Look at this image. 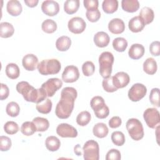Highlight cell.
<instances>
[{
    "instance_id": "6da1fadb",
    "label": "cell",
    "mask_w": 160,
    "mask_h": 160,
    "mask_svg": "<svg viewBox=\"0 0 160 160\" xmlns=\"http://www.w3.org/2000/svg\"><path fill=\"white\" fill-rule=\"evenodd\" d=\"M77 91L72 87H66L61 92V98L56 105L55 114L60 119H67L71 114L74 101L77 98Z\"/></svg>"
},
{
    "instance_id": "7a4b0ae2",
    "label": "cell",
    "mask_w": 160,
    "mask_h": 160,
    "mask_svg": "<svg viewBox=\"0 0 160 160\" xmlns=\"http://www.w3.org/2000/svg\"><path fill=\"white\" fill-rule=\"evenodd\" d=\"M17 91L22 95L24 99L28 102L39 103L46 98L47 94L44 89H35L27 81H21L16 85Z\"/></svg>"
},
{
    "instance_id": "3957f363",
    "label": "cell",
    "mask_w": 160,
    "mask_h": 160,
    "mask_svg": "<svg viewBox=\"0 0 160 160\" xmlns=\"http://www.w3.org/2000/svg\"><path fill=\"white\" fill-rule=\"evenodd\" d=\"M114 60L112 54L108 51L103 52L99 56V73L102 78H107L111 76Z\"/></svg>"
},
{
    "instance_id": "277c9868",
    "label": "cell",
    "mask_w": 160,
    "mask_h": 160,
    "mask_svg": "<svg viewBox=\"0 0 160 160\" xmlns=\"http://www.w3.org/2000/svg\"><path fill=\"white\" fill-rule=\"evenodd\" d=\"M38 69L42 75L56 74L61 68L60 62L56 59H44L38 64Z\"/></svg>"
},
{
    "instance_id": "5b68a950",
    "label": "cell",
    "mask_w": 160,
    "mask_h": 160,
    "mask_svg": "<svg viewBox=\"0 0 160 160\" xmlns=\"http://www.w3.org/2000/svg\"><path fill=\"white\" fill-rule=\"evenodd\" d=\"M126 129L131 138L139 141L144 137V129L141 122L136 118L129 119L126 124Z\"/></svg>"
},
{
    "instance_id": "8992f818",
    "label": "cell",
    "mask_w": 160,
    "mask_h": 160,
    "mask_svg": "<svg viewBox=\"0 0 160 160\" xmlns=\"http://www.w3.org/2000/svg\"><path fill=\"white\" fill-rule=\"evenodd\" d=\"M83 157L86 160H98L99 158V148L94 140H89L82 148Z\"/></svg>"
},
{
    "instance_id": "52a82bcc",
    "label": "cell",
    "mask_w": 160,
    "mask_h": 160,
    "mask_svg": "<svg viewBox=\"0 0 160 160\" xmlns=\"http://www.w3.org/2000/svg\"><path fill=\"white\" fill-rule=\"evenodd\" d=\"M144 119L150 128H156L159 124L160 117L159 111L155 108H148L143 113Z\"/></svg>"
},
{
    "instance_id": "ba28073f",
    "label": "cell",
    "mask_w": 160,
    "mask_h": 160,
    "mask_svg": "<svg viewBox=\"0 0 160 160\" xmlns=\"http://www.w3.org/2000/svg\"><path fill=\"white\" fill-rule=\"evenodd\" d=\"M146 87L141 83H136L129 89L128 98L133 102H137L142 99L146 94Z\"/></svg>"
},
{
    "instance_id": "9c48e42d",
    "label": "cell",
    "mask_w": 160,
    "mask_h": 160,
    "mask_svg": "<svg viewBox=\"0 0 160 160\" xmlns=\"http://www.w3.org/2000/svg\"><path fill=\"white\" fill-rule=\"evenodd\" d=\"M62 86V82L59 78H50L44 82L41 87L46 91L48 97H52Z\"/></svg>"
},
{
    "instance_id": "30bf717a",
    "label": "cell",
    "mask_w": 160,
    "mask_h": 160,
    "mask_svg": "<svg viewBox=\"0 0 160 160\" xmlns=\"http://www.w3.org/2000/svg\"><path fill=\"white\" fill-rule=\"evenodd\" d=\"M68 27L71 32L80 34L85 30L86 24L82 18L80 17H74L68 21Z\"/></svg>"
},
{
    "instance_id": "8fae6325",
    "label": "cell",
    "mask_w": 160,
    "mask_h": 160,
    "mask_svg": "<svg viewBox=\"0 0 160 160\" xmlns=\"http://www.w3.org/2000/svg\"><path fill=\"white\" fill-rule=\"evenodd\" d=\"M79 77V72L78 68L73 65L66 66L62 74V79L68 83L76 81Z\"/></svg>"
},
{
    "instance_id": "7c38bea8",
    "label": "cell",
    "mask_w": 160,
    "mask_h": 160,
    "mask_svg": "<svg viewBox=\"0 0 160 160\" xmlns=\"http://www.w3.org/2000/svg\"><path fill=\"white\" fill-rule=\"evenodd\" d=\"M57 134L62 138H76L78 131L75 128L67 123H61L56 128Z\"/></svg>"
},
{
    "instance_id": "4fadbf2b",
    "label": "cell",
    "mask_w": 160,
    "mask_h": 160,
    "mask_svg": "<svg viewBox=\"0 0 160 160\" xmlns=\"http://www.w3.org/2000/svg\"><path fill=\"white\" fill-rule=\"evenodd\" d=\"M41 10L46 15L54 16L59 12V5L55 1H44L41 4Z\"/></svg>"
},
{
    "instance_id": "5bb4252c",
    "label": "cell",
    "mask_w": 160,
    "mask_h": 160,
    "mask_svg": "<svg viewBox=\"0 0 160 160\" xmlns=\"http://www.w3.org/2000/svg\"><path fill=\"white\" fill-rule=\"evenodd\" d=\"M130 78L125 72H118L112 76V82L117 88H122L126 86L129 82Z\"/></svg>"
},
{
    "instance_id": "9a60e30c",
    "label": "cell",
    "mask_w": 160,
    "mask_h": 160,
    "mask_svg": "<svg viewBox=\"0 0 160 160\" xmlns=\"http://www.w3.org/2000/svg\"><path fill=\"white\" fill-rule=\"evenodd\" d=\"M22 64L26 70L32 71L38 67V59L34 54H28L23 57Z\"/></svg>"
},
{
    "instance_id": "2e32d148",
    "label": "cell",
    "mask_w": 160,
    "mask_h": 160,
    "mask_svg": "<svg viewBox=\"0 0 160 160\" xmlns=\"http://www.w3.org/2000/svg\"><path fill=\"white\" fill-rule=\"evenodd\" d=\"M108 29L112 34H121L123 32L125 29L124 22L119 18H114L109 21L108 24Z\"/></svg>"
},
{
    "instance_id": "e0dca14e",
    "label": "cell",
    "mask_w": 160,
    "mask_h": 160,
    "mask_svg": "<svg viewBox=\"0 0 160 160\" xmlns=\"http://www.w3.org/2000/svg\"><path fill=\"white\" fill-rule=\"evenodd\" d=\"M6 9L10 15L17 16L21 13L22 8L19 1L17 0H10L7 3Z\"/></svg>"
},
{
    "instance_id": "ac0fdd59",
    "label": "cell",
    "mask_w": 160,
    "mask_h": 160,
    "mask_svg": "<svg viewBox=\"0 0 160 160\" xmlns=\"http://www.w3.org/2000/svg\"><path fill=\"white\" fill-rule=\"evenodd\" d=\"M110 41L109 35L103 31L98 32L94 36L95 45L99 48H104L108 45Z\"/></svg>"
},
{
    "instance_id": "d6986e66",
    "label": "cell",
    "mask_w": 160,
    "mask_h": 160,
    "mask_svg": "<svg viewBox=\"0 0 160 160\" xmlns=\"http://www.w3.org/2000/svg\"><path fill=\"white\" fill-rule=\"evenodd\" d=\"M144 26L145 24L142 19L139 16L133 17L128 22L129 29L133 32H138L141 31Z\"/></svg>"
},
{
    "instance_id": "ffe728a7",
    "label": "cell",
    "mask_w": 160,
    "mask_h": 160,
    "mask_svg": "<svg viewBox=\"0 0 160 160\" xmlns=\"http://www.w3.org/2000/svg\"><path fill=\"white\" fill-rule=\"evenodd\" d=\"M144 51V48L142 44H133L129 49L128 54L132 59H139L143 56Z\"/></svg>"
},
{
    "instance_id": "44dd1931",
    "label": "cell",
    "mask_w": 160,
    "mask_h": 160,
    "mask_svg": "<svg viewBox=\"0 0 160 160\" xmlns=\"http://www.w3.org/2000/svg\"><path fill=\"white\" fill-rule=\"evenodd\" d=\"M139 16L142 19L146 26L152 22L154 18V14L151 8L146 6L141 9Z\"/></svg>"
},
{
    "instance_id": "7402d4cb",
    "label": "cell",
    "mask_w": 160,
    "mask_h": 160,
    "mask_svg": "<svg viewBox=\"0 0 160 160\" xmlns=\"http://www.w3.org/2000/svg\"><path fill=\"white\" fill-rule=\"evenodd\" d=\"M108 128L106 124L103 122H99L96 124L92 129L93 134L99 138H103L108 134Z\"/></svg>"
},
{
    "instance_id": "603a6c76",
    "label": "cell",
    "mask_w": 160,
    "mask_h": 160,
    "mask_svg": "<svg viewBox=\"0 0 160 160\" xmlns=\"http://www.w3.org/2000/svg\"><path fill=\"white\" fill-rule=\"evenodd\" d=\"M14 29L13 26L8 22H2L0 24V36L3 38H8L13 35Z\"/></svg>"
},
{
    "instance_id": "cb8c5ba5",
    "label": "cell",
    "mask_w": 160,
    "mask_h": 160,
    "mask_svg": "<svg viewBox=\"0 0 160 160\" xmlns=\"http://www.w3.org/2000/svg\"><path fill=\"white\" fill-rule=\"evenodd\" d=\"M157 62L152 58H149L143 63V70L148 74L152 75L157 71Z\"/></svg>"
},
{
    "instance_id": "d4e9b609",
    "label": "cell",
    "mask_w": 160,
    "mask_h": 160,
    "mask_svg": "<svg viewBox=\"0 0 160 160\" xmlns=\"http://www.w3.org/2000/svg\"><path fill=\"white\" fill-rule=\"evenodd\" d=\"M121 6L124 11L128 12H134L139 9V2L138 0H122Z\"/></svg>"
},
{
    "instance_id": "484cf974",
    "label": "cell",
    "mask_w": 160,
    "mask_h": 160,
    "mask_svg": "<svg viewBox=\"0 0 160 160\" xmlns=\"http://www.w3.org/2000/svg\"><path fill=\"white\" fill-rule=\"evenodd\" d=\"M71 44V39L66 36H62L58 38L56 42V47L60 51H66L69 49Z\"/></svg>"
},
{
    "instance_id": "4316f807",
    "label": "cell",
    "mask_w": 160,
    "mask_h": 160,
    "mask_svg": "<svg viewBox=\"0 0 160 160\" xmlns=\"http://www.w3.org/2000/svg\"><path fill=\"white\" fill-rule=\"evenodd\" d=\"M46 148L50 151H56L59 149L61 146L60 140L56 136H48L45 141Z\"/></svg>"
},
{
    "instance_id": "83f0119b",
    "label": "cell",
    "mask_w": 160,
    "mask_h": 160,
    "mask_svg": "<svg viewBox=\"0 0 160 160\" xmlns=\"http://www.w3.org/2000/svg\"><path fill=\"white\" fill-rule=\"evenodd\" d=\"M32 122L35 124L36 131L44 132L46 131L49 126V122L46 118L41 117H36L33 119Z\"/></svg>"
},
{
    "instance_id": "f1b7e54d",
    "label": "cell",
    "mask_w": 160,
    "mask_h": 160,
    "mask_svg": "<svg viewBox=\"0 0 160 160\" xmlns=\"http://www.w3.org/2000/svg\"><path fill=\"white\" fill-rule=\"evenodd\" d=\"M79 7V0H67L64 3V11L69 14H72L77 12Z\"/></svg>"
},
{
    "instance_id": "f546056e",
    "label": "cell",
    "mask_w": 160,
    "mask_h": 160,
    "mask_svg": "<svg viewBox=\"0 0 160 160\" xmlns=\"http://www.w3.org/2000/svg\"><path fill=\"white\" fill-rule=\"evenodd\" d=\"M20 74V70L18 66L15 63H9L6 67V74L11 79H17Z\"/></svg>"
},
{
    "instance_id": "4dcf8cb0",
    "label": "cell",
    "mask_w": 160,
    "mask_h": 160,
    "mask_svg": "<svg viewBox=\"0 0 160 160\" xmlns=\"http://www.w3.org/2000/svg\"><path fill=\"white\" fill-rule=\"evenodd\" d=\"M103 11L107 14H112L116 11L118 8L117 0H104L102 4Z\"/></svg>"
},
{
    "instance_id": "1f68e13d",
    "label": "cell",
    "mask_w": 160,
    "mask_h": 160,
    "mask_svg": "<svg viewBox=\"0 0 160 160\" xmlns=\"http://www.w3.org/2000/svg\"><path fill=\"white\" fill-rule=\"evenodd\" d=\"M52 102L49 99H46L41 102L38 103L36 106L37 111L42 114H48L52 109Z\"/></svg>"
},
{
    "instance_id": "d6a6232c",
    "label": "cell",
    "mask_w": 160,
    "mask_h": 160,
    "mask_svg": "<svg viewBox=\"0 0 160 160\" xmlns=\"http://www.w3.org/2000/svg\"><path fill=\"white\" fill-rule=\"evenodd\" d=\"M41 28L44 32L51 34L55 32L57 29V24L52 19H47L42 22Z\"/></svg>"
},
{
    "instance_id": "836d02e7",
    "label": "cell",
    "mask_w": 160,
    "mask_h": 160,
    "mask_svg": "<svg viewBox=\"0 0 160 160\" xmlns=\"http://www.w3.org/2000/svg\"><path fill=\"white\" fill-rule=\"evenodd\" d=\"M21 131L24 135L29 136L32 135L36 131V128L33 122L26 121L21 125Z\"/></svg>"
},
{
    "instance_id": "e575fe53",
    "label": "cell",
    "mask_w": 160,
    "mask_h": 160,
    "mask_svg": "<svg viewBox=\"0 0 160 160\" xmlns=\"http://www.w3.org/2000/svg\"><path fill=\"white\" fill-rule=\"evenodd\" d=\"M112 46L116 51L123 52L128 47V42L124 38H116L112 41Z\"/></svg>"
},
{
    "instance_id": "d590c367",
    "label": "cell",
    "mask_w": 160,
    "mask_h": 160,
    "mask_svg": "<svg viewBox=\"0 0 160 160\" xmlns=\"http://www.w3.org/2000/svg\"><path fill=\"white\" fill-rule=\"evenodd\" d=\"M91 118V114L87 111H84L78 115L76 118V122L81 126H85L90 122Z\"/></svg>"
},
{
    "instance_id": "8d00e7d4",
    "label": "cell",
    "mask_w": 160,
    "mask_h": 160,
    "mask_svg": "<svg viewBox=\"0 0 160 160\" xmlns=\"http://www.w3.org/2000/svg\"><path fill=\"white\" fill-rule=\"evenodd\" d=\"M90 105L94 112L99 111L106 106L104 99L101 96H96L92 98L91 100Z\"/></svg>"
},
{
    "instance_id": "74e56055",
    "label": "cell",
    "mask_w": 160,
    "mask_h": 160,
    "mask_svg": "<svg viewBox=\"0 0 160 160\" xmlns=\"http://www.w3.org/2000/svg\"><path fill=\"white\" fill-rule=\"evenodd\" d=\"M6 111L9 116L16 117L19 114L20 108L17 102L11 101L7 104Z\"/></svg>"
},
{
    "instance_id": "f35d334b",
    "label": "cell",
    "mask_w": 160,
    "mask_h": 160,
    "mask_svg": "<svg viewBox=\"0 0 160 160\" xmlns=\"http://www.w3.org/2000/svg\"><path fill=\"white\" fill-rule=\"evenodd\" d=\"M111 140L115 145L121 146L125 142V136L122 132L116 131L112 133Z\"/></svg>"
},
{
    "instance_id": "ab89813d",
    "label": "cell",
    "mask_w": 160,
    "mask_h": 160,
    "mask_svg": "<svg viewBox=\"0 0 160 160\" xmlns=\"http://www.w3.org/2000/svg\"><path fill=\"white\" fill-rule=\"evenodd\" d=\"M4 130L8 134H14L19 131V126L14 121H8L4 125Z\"/></svg>"
},
{
    "instance_id": "60d3db41",
    "label": "cell",
    "mask_w": 160,
    "mask_h": 160,
    "mask_svg": "<svg viewBox=\"0 0 160 160\" xmlns=\"http://www.w3.org/2000/svg\"><path fill=\"white\" fill-rule=\"evenodd\" d=\"M103 89L108 92H112L116 91L118 89L114 86L112 82V76L104 78L102 82Z\"/></svg>"
},
{
    "instance_id": "b9f144b4",
    "label": "cell",
    "mask_w": 160,
    "mask_h": 160,
    "mask_svg": "<svg viewBox=\"0 0 160 160\" xmlns=\"http://www.w3.org/2000/svg\"><path fill=\"white\" fill-rule=\"evenodd\" d=\"M82 71L84 76H90L94 72L95 66L92 62L86 61L82 66Z\"/></svg>"
},
{
    "instance_id": "7bdbcfd3",
    "label": "cell",
    "mask_w": 160,
    "mask_h": 160,
    "mask_svg": "<svg viewBox=\"0 0 160 160\" xmlns=\"http://www.w3.org/2000/svg\"><path fill=\"white\" fill-rule=\"evenodd\" d=\"M149 101L151 103L159 108V88H153L151 89L149 94Z\"/></svg>"
},
{
    "instance_id": "ee69618b",
    "label": "cell",
    "mask_w": 160,
    "mask_h": 160,
    "mask_svg": "<svg viewBox=\"0 0 160 160\" xmlns=\"http://www.w3.org/2000/svg\"><path fill=\"white\" fill-rule=\"evenodd\" d=\"M11 140L9 138L4 136L0 137V149L1 151H7L11 147Z\"/></svg>"
},
{
    "instance_id": "f6af8a7d",
    "label": "cell",
    "mask_w": 160,
    "mask_h": 160,
    "mask_svg": "<svg viewBox=\"0 0 160 160\" xmlns=\"http://www.w3.org/2000/svg\"><path fill=\"white\" fill-rule=\"evenodd\" d=\"M86 16L89 21L94 22L99 19L101 17V12L98 9L92 11H87L86 12Z\"/></svg>"
},
{
    "instance_id": "bcb514c9",
    "label": "cell",
    "mask_w": 160,
    "mask_h": 160,
    "mask_svg": "<svg viewBox=\"0 0 160 160\" xmlns=\"http://www.w3.org/2000/svg\"><path fill=\"white\" fill-rule=\"evenodd\" d=\"M121 158V152L119 150L112 149L109 150L106 156V160H119Z\"/></svg>"
},
{
    "instance_id": "7dc6e473",
    "label": "cell",
    "mask_w": 160,
    "mask_h": 160,
    "mask_svg": "<svg viewBox=\"0 0 160 160\" xmlns=\"http://www.w3.org/2000/svg\"><path fill=\"white\" fill-rule=\"evenodd\" d=\"M83 3L87 11L96 10L98 8L99 2L98 0H84Z\"/></svg>"
},
{
    "instance_id": "c3c4849f",
    "label": "cell",
    "mask_w": 160,
    "mask_h": 160,
    "mask_svg": "<svg viewBox=\"0 0 160 160\" xmlns=\"http://www.w3.org/2000/svg\"><path fill=\"white\" fill-rule=\"evenodd\" d=\"M149 51L154 56H158L160 54V42L158 41H153L149 46Z\"/></svg>"
},
{
    "instance_id": "681fc988",
    "label": "cell",
    "mask_w": 160,
    "mask_h": 160,
    "mask_svg": "<svg viewBox=\"0 0 160 160\" xmlns=\"http://www.w3.org/2000/svg\"><path fill=\"white\" fill-rule=\"evenodd\" d=\"M96 116L99 119H104L106 118H107L109 116V108L108 107V106H105L104 108H102V109H99V111H95L94 112Z\"/></svg>"
},
{
    "instance_id": "f907efd6",
    "label": "cell",
    "mask_w": 160,
    "mask_h": 160,
    "mask_svg": "<svg viewBox=\"0 0 160 160\" xmlns=\"http://www.w3.org/2000/svg\"><path fill=\"white\" fill-rule=\"evenodd\" d=\"M121 119L119 116H113L109 121V126L111 128H117L121 126Z\"/></svg>"
},
{
    "instance_id": "816d5d0a",
    "label": "cell",
    "mask_w": 160,
    "mask_h": 160,
    "mask_svg": "<svg viewBox=\"0 0 160 160\" xmlns=\"http://www.w3.org/2000/svg\"><path fill=\"white\" fill-rule=\"evenodd\" d=\"M9 94V90L6 84L3 83L1 84V91H0V99L4 100L6 99Z\"/></svg>"
},
{
    "instance_id": "f5cc1de1",
    "label": "cell",
    "mask_w": 160,
    "mask_h": 160,
    "mask_svg": "<svg viewBox=\"0 0 160 160\" xmlns=\"http://www.w3.org/2000/svg\"><path fill=\"white\" fill-rule=\"evenodd\" d=\"M38 2V0H24V3L30 8L36 6Z\"/></svg>"
},
{
    "instance_id": "db71d44e",
    "label": "cell",
    "mask_w": 160,
    "mask_h": 160,
    "mask_svg": "<svg viewBox=\"0 0 160 160\" xmlns=\"http://www.w3.org/2000/svg\"><path fill=\"white\" fill-rule=\"evenodd\" d=\"M81 146L79 144H77L75 147H74V152L77 156H81L82 153H81Z\"/></svg>"
}]
</instances>
